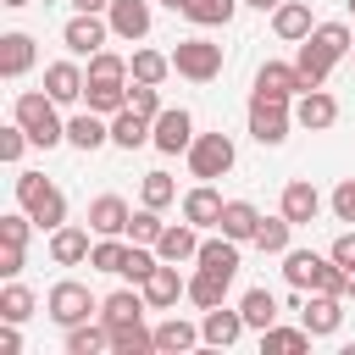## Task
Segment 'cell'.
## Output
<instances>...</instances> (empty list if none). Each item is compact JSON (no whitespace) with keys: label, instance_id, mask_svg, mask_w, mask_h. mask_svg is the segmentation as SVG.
Instances as JSON below:
<instances>
[{"label":"cell","instance_id":"cell-5","mask_svg":"<svg viewBox=\"0 0 355 355\" xmlns=\"http://www.w3.org/2000/svg\"><path fill=\"white\" fill-rule=\"evenodd\" d=\"M44 316L61 322V327H78V322H94L100 316V294L78 277H61L50 294H44Z\"/></svg>","mask_w":355,"mask_h":355},{"label":"cell","instance_id":"cell-27","mask_svg":"<svg viewBox=\"0 0 355 355\" xmlns=\"http://www.w3.org/2000/svg\"><path fill=\"white\" fill-rule=\"evenodd\" d=\"M150 133H155V122H150V116H139L133 105H122V111L111 116V144H122V150L150 144Z\"/></svg>","mask_w":355,"mask_h":355},{"label":"cell","instance_id":"cell-21","mask_svg":"<svg viewBox=\"0 0 355 355\" xmlns=\"http://www.w3.org/2000/svg\"><path fill=\"white\" fill-rule=\"evenodd\" d=\"M155 255H161V261H178V266H183V261H194V255H200V227H194L189 216H183V222H166V233H161Z\"/></svg>","mask_w":355,"mask_h":355},{"label":"cell","instance_id":"cell-44","mask_svg":"<svg viewBox=\"0 0 355 355\" xmlns=\"http://www.w3.org/2000/svg\"><path fill=\"white\" fill-rule=\"evenodd\" d=\"M172 200H178V183H172L166 172H144V178H139V205H155V211H161V205H172Z\"/></svg>","mask_w":355,"mask_h":355},{"label":"cell","instance_id":"cell-30","mask_svg":"<svg viewBox=\"0 0 355 355\" xmlns=\"http://www.w3.org/2000/svg\"><path fill=\"white\" fill-rule=\"evenodd\" d=\"M194 344H205V333H200L194 322H183V316H166V322L155 327V349H161V355H183V349H194Z\"/></svg>","mask_w":355,"mask_h":355},{"label":"cell","instance_id":"cell-52","mask_svg":"<svg viewBox=\"0 0 355 355\" xmlns=\"http://www.w3.org/2000/svg\"><path fill=\"white\" fill-rule=\"evenodd\" d=\"M111 0H72V11H105Z\"/></svg>","mask_w":355,"mask_h":355},{"label":"cell","instance_id":"cell-40","mask_svg":"<svg viewBox=\"0 0 355 355\" xmlns=\"http://www.w3.org/2000/svg\"><path fill=\"white\" fill-rule=\"evenodd\" d=\"M288 233H294V222L277 211V216H261V227H255V239H250V244H255V250H266V255H283V250H288Z\"/></svg>","mask_w":355,"mask_h":355},{"label":"cell","instance_id":"cell-4","mask_svg":"<svg viewBox=\"0 0 355 355\" xmlns=\"http://www.w3.org/2000/svg\"><path fill=\"white\" fill-rule=\"evenodd\" d=\"M17 205H22L44 233H55V227L67 222V194H61L44 172H17Z\"/></svg>","mask_w":355,"mask_h":355},{"label":"cell","instance_id":"cell-16","mask_svg":"<svg viewBox=\"0 0 355 355\" xmlns=\"http://www.w3.org/2000/svg\"><path fill=\"white\" fill-rule=\"evenodd\" d=\"M344 294H322V288H311V300L300 305V322L316 333V338H327V333H338V322H344V305H338Z\"/></svg>","mask_w":355,"mask_h":355},{"label":"cell","instance_id":"cell-42","mask_svg":"<svg viewBox=\"0 0 355 355\" xmlns=\"http://www.w3.org/2000/svg\"><path fill=\"white\" fill-rule=\"evenodd\" d=\"M161 233H166V222H161L155 205H139V211L128 216V239H133V244H161Z\"/></svg>","mask_w":355,"mask_h":355},{"label":"cell","instance_id":"cell-39","mask_svg":"<svg viewBox=\"0 0 355 355\" xmlns=\"http://www.w3.org/2000/svg\"><path fill=\"white\" fill-rule=\"evenodd\" d=\"M83 105L100 116H116L128 105V83H83Z\"/></svg>","mask_w":355,"mask_h":355},{"label":"cell","instance_id":"cell-37","mask_svg":"<svg viewBox=\"0 0 355 355\" xmlns=\"http://www.w3.org/2000/svg\"><path fill=\"white\" fill-rule=\"evenodd\" d=\"M239 311H244V322H250L255 333H266V327L277 322V294H272V288H244Z\"/></svg>","mask_w":355,"mask_h":355},{"label":"cell","instance_id":"cell-17","mask_svg":"<svg viewBox=\"0 0 355 355\" xmlns=\"http://www.w3.org/2000/svg\"><path fill=\"white\" fill-rule=\"evenodd\" d=\"M250 322H244V311L239 305H211L205 311V322H200V333H205V344H216V349H227V344H239V333H244Z\"/></svg>","mask_w":355,"mask_h":355},{"label":"cell","instance_id":"cell-20","mask_svg":"<svg viewBox=\"0 0 355 355\" xmlns=\"http://www.w3.org/2000/svg\"><path fill=\"white\" fill-rule=\"evenodd\" d=\"M83 83H89V72H83L78 61H50V67H44V89H50V100H61V105L83 100Z\"/></svg>","mask_w":355,"mask_h":355},{"label":"cell","instance_id":"cell-57","mask_svg":"<svg viewBox=\"0 0 355 355\" xmlns=\"http://www.w3.org/2000/svg\"><path fill=\"white\" fill-rule=\"evenodd\" d=\"M349 11H355V0H349Z\"/></svg>","mask_w":355,"mask_h":355},{"label":"cell","instance_id":"cell-56","mask_svg":"<svg viewBox=\"0 0 355 355\" xmlns=\"http://www.w3.org/2000/svg\"><path fill=\"white\" fill-rule=\"evenodd\" d=\"M349 300H355V277H349Z\"/></svg>","mask_w":355,"mask_h":355},{"label":"cell","instance_id":"cell-32","mask_svg":"<svg viewBox=\"0 0 355 355\" xmlns=\"http://www.w3.org/2000/svg\"><path fill=\"white\" fill-rule=\"evenodd\" d=\"M216 227H222L227 239H239V244H244V239H255V227H261V211H255L250 200H227V205H222V222H216Z\"/></svg>","mask_w":355,"mask_h":355},{"label":"cell","instance_id":"cell-55","mask_svg":"<svg viewBox=\"0 0 355 355\" xmlns=\"http://www.w3.org/2000/svg\"><path fill=\"white\" fill-rule=\"evenodd\" d=\"M0 6H11V11H17V6H28V0H0Z\"/></svg>","mask_w":355,"mask_h":355},{"label":"cell","instance_id":"cell-12","mask_svg":"<svg viewBox=\"0 0 355 355\" xmlns=\"http://www.w3.org/2000/svg\"><path fill=\"white\" fill-rule=\"evenodd\" d=\"M255 94H272V100H294V94H305L300 67H294V61H261V67H255Z\"/></svg>","mask_w":355,"mask_h":355},{"label":"cell","instance_id":"cell-2","mask_svg":"<svg viewBox=\"0 0 355 355\" xmlns=\"http://www.w3.org/2000/svg\"><path fill=\"white\" fill-rule=\"evenodd\" d=\"M61 100H50V89H28V94H17L11 100V116L28 128V139L39 144V150H55V144H67V122H61V111H55Z\"/></svg>","mask_w":355,"mask_h":355},{"label":"cell","instance_id":"cell-13","mask_svg":"<svg viewBox=\"0 0 355 355\" xmlns=\"http://www.w3.org/2000/svg\"><path fill=\"white\" fill-rule=\"evenodd\" d=\"M277 211H283L294 227H311V222L322 216V194H316V183H305V178L283 183V200H277Z\"/></svg>","mask_w":355,"mask_h":355},{"label":"cell","instance_id":"cell-26","mask_svg":"<svg viewBox=\"0 0 355 355\" xmlns=\"http://www.w3.org/2000/svg\"><path fill=\"white\" fill-rule=\"evenodd\" d=\"M311 28H316V22H311V6H305V0H283V6L272 11V33L288 39V44H300Z\"/></svg>","mask_w":355,"mask_h":355},{"label":"cell","instance_id":"cell-36","mask_svg":"<svg viewBox=\"0 0 355 355\" xmlns=\"http://www.w3.org/2000/svg\"><path fill=\"white\" fill-rule=\"evenodd\" d=\"M239 6H244V0H183V17H189L194 28H227Z\"/></svg>","mask_w":355,"mask_h":355},{"label":"cell","instance_id":"cell-35","mask_svg":"<svg viewBox=\"0 0 355 355\" xmlns=\"http://www.w3.org/2000/svg\"><path fill=\"white\" fill-rule=\"evenodd\" d=\"M311 338H316V333H311L305 322H300V327H277V322H272V327L261 333V349H266V355H300V349H311Z\"/></svg>","mask_w":355,"mask_h":355},{"label":"cell","instance_id":"cell-10","mask_svg":"<svg viewBox=\"0 0 355 355\" xmlns=\"http://www.w3.org/2000/svg\"><path fill=\"white\" fill-rule=\"evenodd\" d=\"M150 144H155L161 155H178V150H189V144H194V116H189L183 105H166V111L155 116V133H150Z\"/></svg>","mask_w":355,"mask_h":355},{"label":"cell","instance_id":"cell-19","mask_svg":"<svg viewBox=\"0 0 355 355\" xmlns=\"http://www.w3.org/2000/svg\"><path fill=\"white\" fill-rule=\"evenodd\" d=\"M89 233H94V227H72V222H61V227L50 233V261H55V266H78V261H89V250H94Z\"/></svg>","mask_w":355,"mask_h":355},{"label":"cell","instance_id":"cell-24","mask_svg":"<svg viewBox=\"0 0 355 355\" xmlns=\"http://www.w3.org/2000/svg\"><path fill=\"white\" fill-rule=\"evenodd\" d=\"M33 61H39L33 33H0V78H22Z\"/></svg>","mask_w":355,"mask_h":355},{"label":"cell","instance_id":"cell-8","mask_svg":"<svg viewBox=\"0 0 355 355\" xmlns=\"http://www.w3.org/2000/svg\"><path fill=\"white\" fill-rule=\"evenodd\" d=\"M288 128H294V100L250 94V139H255V144H283Z\"/></svg>","mask_w":355,"mask_h":355},{"label":"cell","instance_id":"cell-47","mask_svg":"<svg viewBox=\"0 0 355 355\" xmlns=\"http://www.w3.org/2000/svg\"><path fill=\"white\" fill-rule=\"evenodd\" d=\"M39 222L28 216V211H11V216H0V244H22L28 250V233H33Z\"/></svg>","mask_w":355,"mask_h":355},{"label":"cell","instance_id":"cell-11","mask_svg":"<svg viewBox=\"0 0 355 355\" xmlns=\"http://www.w3.org/2000/svg\"><path fill=\"white\" fill-rule=\"evenodd\" d=\"M144 300H150V311H172L178 300H189V277L178 272V261H161L144 277Z\"/></svg>","mask_w":355,"mask_h":355},{"label":"cell","instance_id":"cell-34","mask_svg":"<svg viewBox=\"0 0 355 355\" xmlns=\"http://www.w3.org/2000/svg\"><path fill=\"white\" fill-rule=\"evenodd\" d=\"M111 349V327L105 322H78L67 327V355H105Z\"/></svg>","mask_w":355,"mask_h":355},{"label":"cell","instance_id":"cell-38","mask_svg":"<svg viewBox=\"0 0 355 355\" xmlns=\"http://www.w3.org/2000/svg\"><path fill=\"white\" fill-rule=\"evenodd\" d=\"M172 72V55H161V50H133L128 55V78L133 83H161Z\"/></svg>","mask_w":355,"mask_h":355},{"label":"cell","instance_id":"cell-43","mask_svg":"<svg viewBox=\"0 0 355 355\" xmlns=\"http://www.w3.org/2000/svg\"><path fill=\"white\" fill-rule=\"evenodd\" d=\"M33 316V288L28 283H6L0 288V322H28Z\"/></svg>","mask_w":355,"mask_h":355},{"label":"cell","instance_id":"cell-53","mask_svg":"<svg viewBox=\"0 0 355 355\" xmlns=\"http://www.w3.org/2000/svg\"><path fill=\"white\" fill-rule=\"evenodd\" d=\"M244 6H255V11H277L283 0H244Z\"/></svg>","mask_w":355,"mask_h":355},{"label":"cell","instance_id":"cell-9","mask_svg":"<svg viewBox=\"0 0 355 355\" xmlns=\"http://www.w3.org/2000/svg\"><path fill=\"white\" fill-rule=\"evenodd\" d=\"M105 39H116L105 11H72L67 28H61V44H67L72 55H94V50H105Z\"/></svg>","mask_w":355,"mask_h":355},{"label":"cell","instance_id":"cell-15","mask_svg":"<svg viewBox=\"0 0 355 355\" xmlns=\"http://www.w3.org/2000/svg\"><path fill=\"white\" fill-rule=\"evenodd\" d=\"M67 144L72 150H100V144H111V116H100V111H72L67 116Z\"/></svg>","mask_w":355,"mask_h":355},{"label":"cell","instance_id":"cell-41","mask_svg":"<svg viewBox=\"0 0 355 355\" xmlns=\"http://www.w3.org/2000/svg\"><path fill=\"white\" fill-rule=\"evenodd\" d=\"M83 72H89V83H128V55H116V50H94Z\"/></svg>","mask_w":355,"mask_h":355},{"label":"cell","instance_id":"cell-23","mask_svg":"<svg viewBox=\"0 0 355 355\" xmlns=\"http://www.w3.org/2000/svg\"><path fill=\"white\" fill-rule=\"evenodd\" d=\"M222 205H227V200H222V194H216L205 178H200V183L183 194V216H189L194 227H216V222H222Z\"/></svg>","mask_w":355,"mask_h":355},{"label":"cell","instance_id":"cell-49","mask_svg":"<svg viewBox=\"0 0 355 355\" xmlns=\"http://www.w3.org/2000/svg\"><path fill=\"white\" fill-rule=\"evenodd\" d=\"M333 216H338V222H355V178H344V183L333 189Z\"/></svg>","mask_w":355,"mask_h":355},{"label":"cell","instance_id":"cell-18","mask_svg":"<svg viewBox=\"0 0 355 355\" xmlns=\"http://www.w3.org/2000/svg\"><path fill=\"white\" fill-rule=\"evenodd\" d=\"M105 17H111V33L128 39V44H139L150 33V0H111Z\"/></svg>","mask_w":355,"mask_h":355},{"label":"cell","instance_id":"cell-58","mask_svg":"<svg viewBox=\"0 0 355 355\" xmlns=\"http://www.w3.org/2000/svg\"><path fill=\"white\" fill-rule=\"evenodd\" d=\"M349 55H355V50H349Z\"/></svg>","mask_w":355,"mask_h":355},{"label":"cell","instance_id":"cell-54","mask_svg":"<svg viewBox=\"0 0 355 355\" xmlns=\"http://www.w3.org/2000/svg\"><path fill=\"white\" fill-rule=\"evenodd\" d=\"M161 6H172V11H183V0H161Z\"/></svg>","mask_w":355,"mask_h":355},{"label":"cell","instance_id":"cell-45","mask_svg":"<svg viewBox=\"0 0 355 355\" xmlns=\"http://www.w3.org/2000/svg\"><path fill=\"white\" fill-rule=\"evenodd\" d=\"M128 105H133L139 116L155 122V116L166 111V105H161V83H133V78H128Z\"/></svg>","mask_w":355,"mask_h":355},{"label":"cell","instance_id":"cell-33","mask_svg":"<svg viewBox=\"0 0 355 355\" xmlns=\"http://www.w3.org/2000/svg\"><path fill=\"white\" fill-rule=\"evenodd\" d=\"M89 266H94V272H116V277H122V266H128V233H100V239H94V250H89Z\"/></svg>","mask_w":355,"mask_h":355},{"label":"cell","instance_id":"cell-46","mask_svg":"<svg viewBox=\"0 0 355 355\" xmlns=\"http://www.w3.org/2000/svg\"><path fill=\"white\" fill-rule=\"evenodd\" d=\"M28 144H33V139H28V128H22V122H17V116H11V122H6V128H0V161H6V166H17V161H22V150H28Z\"/></svg>","mask_w":355,"mask_h":355},{"label":"cell","instance_id":"cell-3","mask_svg":"<svg viewBox=\"0 0 355 355\" xmlns=\"http://www.w3.org/2000/svg\"><path fill=\"white\" fill-rule=\"evenodd\" d=\"M283 277L294 288H322V294H349V272L333 255L316 250H283Z\"/></svg>","mask_w":355,"mask_h":355},{"label":"cell","instance_id":"cell-7","mask_svg":"<svg viewBox=\"0 0 355 355\" xmlns=\"http://www.w3.org/2000/svg\"><path fill=\"white\" fill-rule=\"evenodd\" d=\"M172 72H178V78H189V83H211V78L222 72V44H216V39H205V33L178 39V50H172Z\"/></svg>","mask_w":355,"mask_h":355},{"label":"cell","instance_id":"cell-25","mask_svg":"<svg viewBox=\"0 0 355 355\" xmlns=\"http://www.w3.org/2000/svg\"><path fill=\"white\" fill-rule=\"evenodd\" d=\"M128 216H133V211H128L122 194H94V200H89V227H94V233H128Z\"/></svg>","mask_w":355,"mask_h":355},{"label":"cell","instance_id":"cell-22","mask_svg":"<svg viewBox=\"0 0 355 355\" xmlns=\"http://www.w3.org/2000/svg\"><path fill=\"white\" fill-rule=\"evenodd\" d=\"M150 311V300H144V288L133 283V288H111L105 300H100V322L105 327H116V322H139Z\"/></svg>","mask_w":355,"mask_h":355},{"label":"cell","instance_id":"cell-48","mask_svg":"<svg viewBox=\"0 0 355 355\" xmlns=\"http://www.w3.org/2000/svg\"><path fill=\"white\" fill-rule=\"evenodd\" d=\"M327 255H333V261H338V266L355 277V227H349V233H338V239L327 244Z\"/></svg>","mask_w":355,"mask_h":355},{"label":"cell","instance_id":"cell-29","mask_svg":"<svg viewBox=\"0 0 355 355\" xmlns=\"http://www.w3.org/2000/svg\"><path fill=\"white\" fill-rule=\"evenodd\" d=\"M227 272H211V266H194V277H189V305H200V311H211V305H222L227 300Z\"/></svg>","mask_w":355,"mask_h":355},{"label":"cell","instance_id":"cell-14","mask_svg":"<svg viewBox=\"0 0 355 355\" xmlns=\"http://www.w3.org/2000/svg\"><path fill=\"white\" fill-rule=\"evenodd\" d=\"M294 122L311 128V133H322V128L338 122V100L327 89H305V94H294Z\"/></svg>","mask_w":355,"mask_h":355},{"label":"cell","instance_id":"cell-50","mask_svg":"<svg viewBox=\"0 0 355 355\" xmlns=\"http://www.w3.org/2000/svg\"><path fill=\"white\" fill-rule=\"evenodd\" d=\"M22 272V244H0V277H17Z\"/></svg>","mask_w":355,"mask_h":355},{"label":"cell","instance_id":"cell-31","mask_svg":"<svg viewBox=\"0 0 355 355\" xmlns=\"http://www.w3.org/2000/svg\"><path fill=\"white\" fill-rule=\"evenodd\" d=\"M150 349H155V327H144V316L111 327V355H150Z\"/></svg>","mask_w":355,"mask_h":355},{"label":"cell","instance_id":"cell-1","mask_svg":"<svg viewBox=\"0 0 355 355\" xmlns=\"http://www.w3.org/2000/svg\"><path fill=\"white\" fill-rule=\"evenodd\" d=\"M355 50V33H349V22H316L305 39H300V50H294V67H300V83L305 89H322L327 83V72L344 61Z\"/></svg>","mask_w":355,"mask_h":355},{"label":"cell","instance_id":"cell-6","mask_svg":"<svg viewBox=\"0 0 355 355\" xmlns=\"http://www.w3.org/2000/svg\"><path fill=\"white\" fill-rule=\"evenodd\" d=\"M189 155V172L194 178H227L233 172V161H239V150H233V133H222V128H211V133H194V144L183 150Z\"/></svg>","mask_w":355,"mask_h":355},{"label":"cell","instance_id":"cell-51","mask_svg":"<svg viewBox=\"0 0 355 355\" xmlns=\"http://www.w3.org/2000/svg\"><path fill=\"white\" fill-rule=\"evenodd\" d=\"M22 349V333H17V322H6L0 327V355H17Z\"/></svg>","mask_w":355,"mask_h":355},{"label":"cell","instance_id":"cell-28","mask_svg":"<svg viewBox=\"0 0 355 355\" xmlns=\"http://www.w3.org/2000/svg\"><path fill=\"white\" fill-rule=\"evenodd\" d=\"M194 266H211V272H239V239H227L222 227H216V239H200V255H194Z\"/></svg>","mask_w":355,"mask_h":355}]
</instances>
